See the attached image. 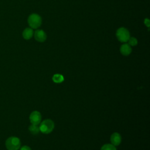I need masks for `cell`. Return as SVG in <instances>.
<instances>
[{
  "instance_id": "cell-1",
  "label": "cell",
  "mask_w": 150,
  "mask_h": 150,
  "mask_svg": "<svg viewBox=\"0 0 150 150\" xmlns=\"http://www.w3.org/2000/svg\"><path fill=\"white\" fill-rule=\"evenodd\" d=\"M54 124L50 119H46L40 122L39 126L40 131L43 134H47L50 133L54 129Z\"/></svg>"
},
{
  "instance_id": "cell-2",
  "label": "cell",
  "mask_w": 150,
  "mask_h": 150,
  "mask_svg": "<svg viewBox=\"0 0 150 150\" xmlns=\"http://www.w3.org/2000/svg\"><path fill=\"white\" fill-rule=\"evenodd\" d=\"M28 23L30 28L37 29L41 25L42 18L37 13H32L28 18Z\"/></svg>"
},
{
  "instance_id": "cell-3",
  "label": "cell",
  "mask_w": 150,
  "mask_h": 150,
  "mask_svg": "<svg viewBox=\"0 0 150 150\" xmlns=\"http://www.w3.org/2000/svg\"><path fill=\"white\" fill-rule=\"evenodd\" d=\"M5 145L8 150H18L21 146V142L18 138L11 137L6 139Z\"/></svg>"
},
{
  "instance_id": "cell-4",
  "label": "cell",
  "mask_w": 150,
  "mask_h": 150,
  "mask_svg": "<svg viewBox=\"0 0 150 150\" xmlns=\"http://www.w3.org/2000/svg\"><path fill=\"white\" fill-rule=\"evenodd\" d=\"M116 37L117 39L122 43H125L128 42L130 38V35L129 31L125 28L121 27L117 29L116 32Z\"/></svg>"
},
{
  "instance_id": "cell-5",
  "label": "cell",
  "mask_w": 150,
  "mask_h": 150,
  "mask_svg": "<svg viewBox=\"0 0 150 150\" xmlns=\"http://www.w3.org/2000/svg\"><path fill=\"white\" fill-rule=\"evenodd\" d=\"M29 120L32 124L38 125L40 123L42 120L41 114L38 111H34L31 112L29 116Z\"/></svg>"
},
{
  "instance_id": "cell-6",
  "label": "cell",
  "mask_w": 150,
  "mask_h": 150,
  "mask_svg": "<svg viewBox=\"0 0 150 150\" xmlns=\"http://www.w3.org/2000/svg\"><path fill=\"white\" fill-rule=\"evenodd\" d=\"M34 37L36 40L39 42H43L46 40L47 38L46 33L41 29H38L35 32Z\"/></svg>"
},
{
  "instance_id": "cell-7",
  "label": "cell",
  "mask_w": 150,
  "mask_h": 150,
  "mask_svg": "<svg viewBox=\"0 0 150 150\" xmlns=\"http://www.w3.org/2000/svg\"><path fill=\"white\" fill-rule=\"evenodd\" d=\"M110 141L111 144L114 146H118L121 142V136L118 132H114L110 137Z\"/></svg>"
},
{
  "instance_id": "cell-8",
  "label": "cell",
  "mask_w": 150,
  "mask_h": 150,
  "mask_svg": "<svg viewBox=\"0 0 150 150\" xmlns=\"http://www.w3.org/2000/svg\"><path fill=\"white\" fill-rule=\"evenodd\" d=\"M120 53L124 56H128L132 52V48L129 44L124 43L120 47Z\"/></svg>"
},
{
  "instance_id": "cell-9",
  "label": "cell",
  "mask_w": 150,
  "mask_h": 150,
  "mask_svg": "<svg viewBox=\"0 0 150 150\" xmlns=\"http://www.w3.org/2000/svg\"><path fill=\"white\" fill-rule=\"evenodd\" d=\"M33 34L34 32L33 31V29L30 28H26L22 32V36L25 40L30 39L32 38Z\"/></svg>"
},
{
  "instance_id": "cell-10",
  "label": "cell",
  "mask_w": 150,
  "mask_h": 150,
  "mask_svg": "<svg viewBox=\"0 0 150 150\" xmlns=\"http://www.w3.org/2000/svg\"><path fill=\"white\" fill-rule=\"evenodd\" d=\"M52 80L55 83H61L64 81V77L62 74H55L53 76Z\"/></svg>"
},
{
  "instance_id": "cell-11",
  "label": "cell",
  "mask_w": 150,
  "mask_h": 150,
  "mask_svg": "<svg viewBox=\"0 0 150 150\" xmlns=\"http://www.w3.org/2000/svg\"><path fill=\"white\" fill-rule=\"evenodd\" d=\"M29 130L32 134H34V135L38 134L40 132L39 127L38 126V125H35V124L30 125L29 127Z\"/></svg>"
},
{
  "instance_id": "cell-12",
  "label": "cell",
  "mask_w": 150,
  "mask_h": 150,
  "mask_svg": "<svg viewBox=\"0 0 150 150\" xmlns=\"http://www.w3.org/2000/svg\"><path fill=\"white\" fill-rule=\"evenodd\" d=\"M100 150H117V149L115 148V146L113 145L112 144H107L103 145Z\"/></svg>"
},
{
  "instance_id": "cell-13",
  "label": "cell",
  "mask_w": 150,
  "mask_h": 150,
  "mask_svg": "<svg viewBox=\"0 0 150 150\" xmlns=\"http://www.w3.org/2000/svg\"><path fill=\"white\" fill-rule=\"evenodd\" d=\"M128 42V44L131 46H135L138 44V40L134 37H130Z\"/></svg>"
},
{
  "instance_id": "cell-14",
  "label": "cell",
  "mask_w": 150,
  "mask_h": 150,
  "mask_svg": "<svg viewBox=\"0 0 150 150\" xmlns=\"http://www.w3.org/2000/svg\"><path fill=\"white\" fill-rule=\"evenodd\" d=\"M144 24L147 26V27H149V26H150V21H149V19L148 18H146V19H145V20H144Z\"/></svg>"
},
{
  "instance_id": "cell-15",
  "label": "cell",
  "mask_w": 150,
  "mask_h": 150,
  "mask_svg": "<svg viewBox=\"0 0 150 150\" xmlns=\"http://www.w3.org/2000/svg\"><path fill=\"white\" fill-rule=\"evenodd\" d=\"M20 150H32L30 149V148L28 146H26V145H25V146H23L21 148V149Z\"/></svg>"
}]
</instances>
